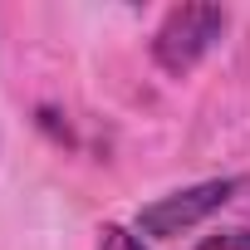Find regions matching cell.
Returning a JSON list of instances; mask_svg holds the SVG:
<instances>
[{
    "label": "cell",
    "instance_id": "6da1fadb",
    "mask_svg": "<svg viewBox=\"0 0 250 250\" xmlns=\"http://www.w3.org/2000/svg\"><path fill=\"white\" fill-rule=\"evenodd\" d=\"M226 35V10L221 5H172L152 35V59L167 74H187L196 69L211 44Z\"/></svg>",
    "mask_w": 250,
    "mask_h": 250
},
{
    "label": "cell",
    "instance_id": "7a4b0ae2",
    "mask_svg": "<svg viewBox=\"0 0 250 250\" xmlns=\"http://www.w3.org/2000/svg\"><path fill=\"white\" fill-rule=\"evenodd\" d=\"M235 191H240V177H216V182H196V187H187V191L157 196L152 206L138 211V230L152 235V240H172V235L201 226L206 216H216Z\"/></svg>",
    "mask_w": 250,
    "mask_h": 250
},
{
    "label": "cell",
    "instance_id": "3957f363",
    "mask_svg": "<svg viewBox=\"0 0 250 250\" xmlns=\"http://www.w3.org/2000/svg\"><path fill=\"white\" fill-rule=\"evenodd\" d=\"M98 250H147L143 235H133L128 226H103L98 230Z\"/></svg>",
    "mask_w": 250,
    "mask_h": 250
},
{
    "label": "cell",
    "instance_id": "277c9868",
    "mask_svg": "<svg viewBox=\"0 0 250 250\" xmlns=\"http://www.w3.org/2000/svg\"><path fill=\"white\" fill-rule=\"evenodd\" d=\"M196 250H250V230H245V226H235V230H216V235H206Z\"/></svg>",
    "mask_w": 250,
    "mask_h": 250
}]
</instances>
